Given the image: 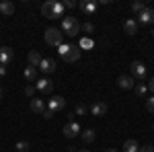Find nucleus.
Here are the masks:
<instances>
[{"label": "nucleus", "instance_id": "f257e3e1", "mask_svg": "<svg viewBox=\"0 0 154 152\" xmlns=\"http://www.w3.org/2000/svg\"><path fill=\"white\" fill-rule=\"evenodd\" d=\"M62 31H64L66 35H70V37H76L82 31V25H80V21H78L76 17H64V19H62Z\"/></svg>", "mask_w": 154, "mask_h": 152}, {"label": "nucleus", "instance_id": "6ab92c4d", "mask_svg": "<svg viewBox=\"0 0 154 152\" xmlns=\"http://www.w3.org/2000/svg\"><path fill=\"white\" fill-rule=\"evenodd\" d=\"M138 150H140V144L134 140V138L123 142V152H138Z\"/></svg>", "mask_w": 154, "mask_h": 152}, {"label": "nucleus", "instance_id": "b1692460", "mask_svg": "<svg viewBox=\"0 0 154 152\" xmlns=\"http://www.w3.org/2000/svg\"><path fill=\"white\" fill-rule=\"evenodd\" d=\"M146 93H148V86H146V82H140V84H136V95H138V97H144Z\"/></svg>", "mask_w": 154, "mask_h": 152}, {"label": "nucleus", "instance_id": "2eb2a0df", "mask_svg": "<svg viewBox=\"0 0 154 152\" xmlns=\"http://www.w3.org/2000/svg\"><path fill=\"white\" fill-rule=\"evenodd\" d=\"M123 31H125L128 35H136V33H138V21L128 19V21L123 23Z\"/></svg>", "mask_w": 154, "mask_h": 152}, {"label": "nucleus", "instance_id": "5701e85b", "mask_svg": "<svg viewBox=\"0 0 154 152\" xmlns=\"http://www.w3.org/2000/svg\"><path fill=\"white\" fill-rule=\"evenodd\" d=\"M14 148H17V152H29L31 144H29L27 140H21V142H17V146H14Z\"/></svg>", "mask_w": 154, "mask_h": 152}, {"label": "nucleus", "instance_id": "e433bc0d", "mask_svg": "<svg viewBox=\"0 0 154 152\" xmlns=\"http://www.w3.org/2000/svg\"><path fill=\"white\" fill-rule=\"evenodd\" d=\"M0 101H2V86H0Z\"/></svg>", "mask_w": 154, "mask_h": 152}, {"label": "nucleus", "instance_id": "cd10ccee", "mask_svg": "<svg viewBox=\"0 0 154 152\" xmlns=\"http://www.w3.org/2000/svg\"><path fill=\"white\" fill-rule=\"evenodd\" d=\"M146 109H148L150 113H154V95L148 99V101H146Z\"/></svg>", "mask_w": 154, "mask_h": 152}, {"label": "nucleus", "instance_id": "20e7f679", "mask_svg": "<svg viewBox=\"0 0 154 152\" xmlns=\"http://www.w3.org/2000/svg\"><path fill=\"white\" fill-rule=\"evenodd\" d=\"M64 107H66V99H64V97H51V99H49L48 111L49 113H60Z\"/></svg>", "mask_w": 154, "mask_h": 152}, {"label": "nucleus", "instance_id": "f8f14e48", "mask_svg": "<svg viewBox=\"0 0 154 152\" xmlns=\"http://www.w3.org/2000/svg\"><path fill=\"white\" fill-rule=\"evenodd\" d=\"M117 84L121 86V88H123V91H131L136 82H134V78H131L130 74H121V76L117 78Z\"/></svg>", "mask_w": 154, "mask_h": 152}, {"label": "nucleus", "instance_id": "7c9ffc66", "mask_svg": "<svg viewBox=\"0 0 154 152\" xmlns=\"http://www.w3.org/2000/svg\"><path fill=\"white\" fill-rule=\"evenodd\" d=\"M146 86H148V91H150V93L154 95V78H150V80L146 82Z\"/></svg>", "mask_w": 154, "mask_h": 152}, {"label": "nucleus", "instance_id": "72a5a7b5", "mask_svg": "<svg viewBox=\"0 0 154 152\" xmlns=\"http://www.w3.org/2000/svg\"><path fill=\"white\" fill-rule=\"evenodd\" d=\"M43 117H45V119H51V117H54V113H49L48 109H45V111H43Z\"/></svg>", "mask_w": 154, "mask_h": 152}, {"label": "nucleus", "instance_id": "a211bd4d", "mask_svg": "<svg viewBox=\"0 0 154 152\" xmlns=\"http://www.w3.org/2000/svg\"><path fill=\"white\" fill-rule=\"evenodd\" d=\"M27 60H29V66L37 68V66H39V62H41V56H39V51H37V49H31V51H29V56H27Z\"/></svg>", "mask_w": 154, "mask_h": 152}, {"label": "nucleus", "instance_id": "1a4fd4ad", "mask_svg": "<svg viewBox=\"0 0 154 152\" xmlns=\"http://www.w3.org/2000/svg\"><path fill=\"white\" fill-rule=\"evenodd\" d=\"M138 21L142 25H154V8H144L138 14Z\"/></svg>", "mask_w": 154, "mask_h": 152}, {"label": "nucleus", "instance_id": "4be33fe9", "mask_svg": "<svg viewBox=\"0 0 154 152\" xmlns=\"http://www.w3.org/2000/svg\"><path fill=\"white\" fill-rule=\"evenodd\" d=\"M51 6H54V0H48V2H43V4H41V14H43V17H51Z\"/></svg>", "mask_w": 154, "mask_h": 152}, {"label": "nucleus", "instance_id": "473e14b6", "mask_svg": "<svg viewBox=\"0 0 154 152\" xmlns=\"http://www.w3.org/2000/svg\"><path fill=\"white\" fill-rule=\"evenodd\" d=\"M138 152H154V148L152 146H140V150Z\"/></svg>", "mask_w": 154, "mask_h": 152}, {"label": "nucleus", "instance_id": "f03ea898", "mask_svg": "<svg viewBox=\"0 0 154 152\" xmlns=\"http://www.w3.org/2000/svg\"><path fill=\"white\" fill-rule=\"evenodd\" d=\"M62 39H64V33L56 29V27H49L45 31V43L48 45H54V47H60L62 45Z\"/></svg>", "mask_w": 154, "mask_h": 152}, {"label": "nucleus", "instance_id": "a878e982", "mask_svg": "<svg viewBox=\"0 0 154 152\" xmlns=\"http://www.w3.org/2000/svg\"><path fill=\"white\" fill-rule=\"evenodd\" d=\"M84 113H86V105L84 103H78L76 109H74V115H84Z\"/></svg>", "mask_w": 154, "mask_h": 152}, {"label": "nucleus", "instance_id": "393cba45", "mask_svg": "<svg viewBox=\"0 0 154 152\" xmlns=\"http://www.w3.org/2000/svg\"><path fill=\"white\" fill-rule=\"evenodd\" d=\"M144 8H146V4H144V2H134V4H131V11H134V12H138V14H140V12H142Z\"/></svg>", "mask_w": 154, "mask_h": 152}, {"label": "nucleus", "instance_id": "dca6fc26", "mask_svg": "<svg viewBox=\"0 0 154 152\" xmlns=\"http://www.w3.org/2000/svg\"><path fill=\"white\" fill-rule=\"evenodd\" d=\"M31 111L33 113H43L45 111V103H43V99H31Z\"/></svg>", "mask_w": 154, "mask_h": 152}, {"label": "nucleus", "instance_id": "c756f323", "mask_svg": "<svg viewBox=\"0 0 154 152\" xmlns=\"http://www.w3.org/2000/svg\"><path fill=\"white\" fill-rule=\"evenodd\" d=\"M25 95H27V97L33 95V84H27V86H25Z\"/></svg>", "mask_w": 154, "mask_h": 152}, {"label": "nucleus", "instance_id": "c85d7f7f", "mask_svg": "<svg viewBox=\"0 0 154 152\" xmlns=\"http://www.w3.org/2000/svg\"><path fill=\"white\" fill-rule=\"evenodd\" d=\"M74 6H78V2H74V0H66L64 2V8H74Z\"/></svg>", "mask_w": 154, "mask_h": 152}, {"label": "nucleus", "instance_id": "f3484780", "mask_svg": "<svg viewBox=\"0 0 154 152\" xmlns=\"http://www.w3.org/2000/svg\"><path fill=\"white\" fill-rule=\"evenodd\" d=\"M91 113H93L95 117H103L107 113V105L105 103H95V105L91 107Z\"/></svg>", "mask_w": 154, "mask_h": 152}, {"label": "nucleus", "instance_id": "bb28decb", "mask_svg": "<svg viewBox=\"0 0 154 152\" xmlns=\"http://www.w3.org/2000/svg\"><path fill=\"white\" fill-rule=\"evenodd\" d=\"M82 31H84V33H95V25H93V23H84L82 25Z\"/></svg>", "mask_w": 154, "mask_h": 152}, {"label": "nucleus", "instance_id": "7ed1b4c3", "mask_svg": "<svg viewBox=\"0 0 154 152\" xmlns=\"http://www.w3.org/2000/svg\"><path fill=\"white\" fill-rule=\"evenodd\" d=\"M131 78H136V80H140V82H144L146 80V66H144L140 60H136V62H131Z\"/></svg>", "mask_w": 154, "mask_h": 152}, {"label": "nucleus", "instance_id": "ddd939ff", "mask_svg": "<svg viewBox=\"0 0 154 152\" xmlns=\"http://www.w3.org/2000/svg\"><path fill=\"white\" fill-rule=\"evenodd\" d=\"M0 14H4V17L14 14V4H12L11 0H2L0 2Z\"/></svg>", "mask_w": 154, "mask_h": 152}, {"label": "nucleus", "instance_id": "aec40b11", "mask_svg": "<svg viewBox=\"0 0 154 152\" xmlns=\"http://www.w3.org/2000/svg\"><path fill=\"white\" fill-rule=\"evenodd\" d=\"M25 78H27V82H35L37 80V68L27 66V68H25Z\"/></svg>", "mask_w": 154, "mask_h": 152}, {"label": "nucleus", "instance_id": "39448f33", "mask_svg": "<svg viewBox=\"0 0 154 152\" xmlns=\"http://www.w3.org/2000/svg\"><path fill=\"white\" fill-rule=\"evenodd\" d=\"M14 58V51H12V47L8 45H2L0 47V66H8Z\"/></svg>", "mask_w": 154, "mask_h": 152}, {"label": "nucleus", "instance_id": "0eeeda50", "mask_svg": "<svg viewBox=\"0 0 154 152\" xmlns=\"http://www.w3.org/2000/svg\"><path fill=\"white\" fill-rule=\"evenodd\" d=\"M62 58H64V62H70V64H72V62H76V60L80 58V47H78V45H72V43H70L68 51H66Z\"/></svg>", "mask_w": 154, "mask_h": 152}, {"label": "nucleus", "instance_id": "ea45409f", "mask_svg": "<svg viewBox=\"0 0 154 152\" xmlns=\"http://www.w3.org/2000/svg\"><path fill=\"white\" fill-rule=\"evenodd\" d=\"M152 128H154V126H152Z\"/></svg>", "mask_w": 154, "mask_h": 152}, {"label": "nucleus", "instance_id": "2f4dec72", "mask_svg": "<svg viewBox=\"0 0 154 152\" xmlns=\"http://www.w3.org/2000/svg\"><path fill=\"white\" fill-rule=\"evenodd\" d=\"M80 47H93V41H91V39H82Z\"/></svg>", "mask_w": 154, "mask_h": 152}, {"label": "nucleus", "instance_id": "4468645a", "mask_svg": "<svg viewBox=\"0 0 154 152\" xmlns=\"http://www.w3.org/2000/svg\"><path fill=\"white\" fill-rule=\"evenodd\" d=\"M64 2H54V6H51V17L49 19H62L64 17Z\"/></svg>", "mask_w": 154, "mask_h": 152}, {"label": "nucleus", "instance_id": "6e6552de", "mask_svg": "<svg viewBox=\"0 0 154 152\" xmlns=\"http://www.w3.org/2000/svg\"><path fill=\"white\" fill-rule=\"evenodd\" d=\"M58 66H56V60H51V58H41V62H39V70L43 72V74H51V72L56 70Z\"/></svg>", "mask_w": 154, "mask_h": 152}, {"label": "nucleus", "instance_id": "58836bf2", "mask_svg": "<svg viewBox=\"0 0 154 152\" xmlns=\"http://www.w3.org/2000/svg\"><path fill=\"white\" fill-rule=\"evenodd\" d=\"M152 35H154V31H152Z\"/></svg>", "mask_w": 154, "mask_h": 152}, {"label": "nucleus", "instance_id": "c9c22d12", "mask_svg": "<svg viewBox=\"0 0 154 152\" xmlns=\"http://www.w3.org/2000/svg\"><path fill=\"white\" fill-rule=\"evenodd\" d=\"M105 152H117V150H115V148H107Z\"/></svg>", "mask_w": 154, "mask_h": 152}, {"label": "nucleus", "instance_id": "9d476101", "mask_svg": "<svg viewBox=\"0 0 154 152\" xmlns=\"http://www.w3.org/2000/svg\"><path fill=\"white\" fill-rule=\"evenodd\" d=\"M78 8L84 12V14H95V11H97V2L95 0H82V2H78Z\"/></svg>", "mask_w": 154, "mask_h": 152}, {"label": "nucleus", "instance_id": "9b49d317", "mask_svg": "<svg viewBox=\"0 0 154 152\" xmlns=\"http://www.w3.org/2000/svg\"><path fill=\"white\" fill-rule=\"evenodd\" d=\"M37 91L43 93V95H49L54 91V82L49 80V78H39V80H37Z\"/></svg>", "mask_w": 154, "mask_h": 152}, {"label": "nucleus", "instance_id": "4c0bfd02", "mask_svg": "<svg viewBox=\"0 0 154 152\" xmlns=\"http://www.w3.org/2000/svg\"><path fill=\"white\" fill-rule=\"evenodd\" d=\"M78 152H88V150H78Z\"/></svg>", "mask_w": 154, "mask_h": 152}, {"label": "nucleus", "instance_id": "412c9836", "mask_svg": "<svg viewBox=\"0 0 154 152\" xmlns=\"http://www.w3.org/2000/svg\"><path fill=\"white\" fill-rule=\"evenodd\" d=\"M82 134V140L86 142V144H93L97 138V134H95V129H84V132H80Z\"/></svg>", "mask_w": 154, "mask_h": 152}, {"label": "nucleus", "instance_id": "f704fd0d", "mask_svg": "<svg viewBox=\"0 0 154 152\" xmlns=\"http://www.w3.org/2000/svg\"><path fill=\"white\" fill-rule=\"evenodd\" d=\"M6 74V66H0V76H4Z\"/></svg>", "mask_w": 154, "mask_h": 152}, {"label": "nucleus", "instance_id": "423d86ee", "mask_svg": "<svg viewBox=\"0 0 154 152\" xmlns=\"http://www.w3.org/2000/svg\"><path fill=\"white\" fill-rule=\"evenodd\" d=\"M80 126L76 123V121H68L66 126H64V136L66 138H76V136H80Z\"/></svg>", "mask_w": 154, "mask_h": 152}]
</instances>
